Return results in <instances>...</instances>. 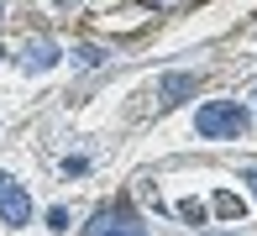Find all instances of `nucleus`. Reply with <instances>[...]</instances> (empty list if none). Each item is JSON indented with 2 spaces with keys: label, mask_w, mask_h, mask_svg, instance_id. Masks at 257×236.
Listing matches in <instances>:
<instances>
[{
  "label": "nucleus",
  "mask_w": 257,
  "mask_h": 236,
  "mask_svg": "<svg viewBox=\"0 0 257 236\" xmlns=\"http://www.w3.org/2000/svg\"><path fill=\"white\" fill-rule=\"evenodd\" d=\"M194 126H200L205 142L241 137V132H247V105H236V100H205L200 110H194Z\"/></svg>",
  "instance_id": "f257e3e1"
},
{
  "label": "nucleus",
  "mask_w": 257,
  "mask_h": 236,
  "mask_svg": "<svg viewBox=\"0 0 257 236\" xmlns=\"http://www.w3.org/2000/svg\"><path fill=\"white\" fill-rule=\"evenodd\" d=\"M84 236H153V231L137 220V210H126V205H105V210H95V215H89Z\"/></svg>",
  "instance_id": "f03ea898"
},
{
  "label": "nucleus",
  "mask_w": 257,
  "mask_h": 236,
  "mask_svg": "<svg viewBox=\"0 0 257 236\" xmlns=\"http://www.w3.org/2000/svg\"><path fill=\"white\" fill-rule=\"evenodd\" d=\"M0 220H6V226H27L32 220V199H27V189L11 179V173H0Z\"/></svg>",
  "instance_id": "7ed1b4c3"
},
{
  "label": "nucleus",
  "mask_w": 257,
  "mask_h": 236,
  "mask_svg": "<svg viewBox=\"0 0 257 236\" xmlns=\"http://www.w3.org/2000/svg\"><path fill=\"white\" fill-rule=\"evenodd\" d=\"M53 63H58V42H48V37H32L27 47H21V68H27V74H48Z\"/></svg>",
  "instance_id": "20e7f679"
},
{
  "label": "nucleus",
  "mask_w": 257,
  "mask_h": 236,
  "mask_svg": "<svg viewBox=\"0 0 257 236\" xmlns=\"http://www.w3.org/2000/svg\"><path fill=\"white\" fill-rule=\"evenodd\" d=\"M158 94H163V105H179L184 94H194V74H168Z\"/></svg>",
  "instance_id": "39448f33"
},
{
  "label": "nucleus",
  "mask_w": 257,
  "mask_h": 236,
  "mask_svg": "<svg viewBox=\"0 0 257 236\" xmlns=\"http://www.w3.org/2000/svg\"><path fill=\"white\" fill-rule=\"evenodd\" d=\"M247 189H252V199H257V168H247Z\"/></svg>",
  "instance_id": "423d86ee"
}]
</instances>
